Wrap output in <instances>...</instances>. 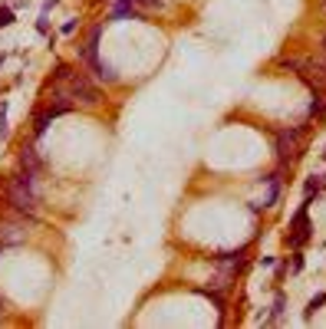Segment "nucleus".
<instances>
[{
	"mask_svg": "<svg viewBox=\"0 0 326 329\" xmlns=\"http://www.w3.org/2000/svg\"><path fill=\"white\" fill-rule=\"evenodd\" d=\"M20 164H24L26 172H33V174H36V172L43 168V158L36 155V148H30V145H24V148H20Z\"/></svg>",
	"mask_w": 326,
	"mask_h": 329,
	"instance_id": "nucleus-8",
	"label": "nucleus"
},
{
	"mask_svg": "<svg viewBox=\"0 0 326 329\" xmlns=\"http://www.w3.org/2000/svg\"><path fill=\"white\" fill-rule=\"evenodd\" d=\"M56 4H60V0H43V10H40V14H50V10H53Z\"/></svg>",
	"mask_w": 326,
	"mask_h": 329,
	"instance_id": "nucleus-20",
	"label": "nucleus"
},
{
	"mask_svg": "<svg viewBox=\"0 0 326 329\" xmlns=\"http://www.w3.org/2000/svg\"><path fill=\"white\" fill-rule=\"evenodd\" d=\"M10 24H14V10H10V7H0V30H7Z\"/></svg>",
	"mask_w": 326,
	"mask_h": 329,
	"instance_id": "nucleus-16",
	"label": "nucleus"
},
{
	"mask_svg": "<svg viewBox=\"0 0 326 329\" xmlns=\"http://www.w3.org/2000/svg\"><path fill=\"white\" fill-rule=\"evenodd\" d=\"M323 7H326V0H323Z\"/></svg>",
	"mask_w": 326,
	"mask_h": 329,
	"instance_id": "nucleus-25",
	"label": "nucleus"
},
{
	"mask_svg": "<svg viewBox=\"0 0 326 329\" xmlns=\"http://www.w3.org/2000/svg\"><path fill=\"white\" fill-rule=\"evenodd\" d=\"M26 237V230H24V224H14V220H4L0 224V244L7 247V244H20Z\"/></svg>",
	"mask_w": 326,
	"mask_h": 329,
	"instance_id": "nucleus-7",
	"label": "nucleus"
},
{
	"mask_svg": "<svg viewBox=\"0 0 326 329\" xmlns=\"http://www.w3.org/2000/svg\"><path fill=\"white\" fill-rule=\"evenodd\" d=\"M323 188H326V178H323Z\"/></svg>",
	"mask_w": 326,
	"mask_h": 329,
	"instance_id": "nucleus-23",
	"label": "nucleus"
},
{
	"mask_svg": "<svg viewBox=\"0 0 326 329\" xmlns=\"http://www.w3.org/2000/svg\"><path fill=\"white\" fill-rule=\"evenodd\" d=\"M320 50H323V56H326V36H323V43H320Z\"/></svg>",
	"mask_w": 326,
	"mask_h": 329,
	"instance_id": "nucleus-21",
	"label": "nucleus"
},
{
	"mask_svg": "<svg viewBox=\"0 0 326 329\" xmlns=\"http://www.w3.org/2000/svg\"><path fill=\"white\" fill-rule=\"evenodd\" d=\"M284 306H286V296H284V293H277V296H274V310H270V316H267L264 322H267V326H274V322L280 320V313H284Z\"/></svg>",
	"mask_w": 326,
	"mask_h": 329,
	"instance_id": "nucleus-11",
	"label": "nucleus"
},
{
	"mask_svg": "<svg viewBox=\"0 0 326 329\" xmlns=\"http://www.w3.org/2000/svg\"><path fill=\"white\" fill-rule=\"evenodd\" d=\"M310 237H313V228H310V220H306V208H300V211L290 218V234H286L284 240H286V247L296 250V247H303Z\"/></svg>",
	"mask_w": 326,
	"mask_h": 329,
	"instance_id": "nucleus-5",
	"label": "nucleus"
},
{
	"mask_svg": "<svg viewBox=\"0 0 326 329\" xmlns=\"http://www.w3.org/2000/svg\"><path fill=\"white\" fill-rule=\"evenodd\" d=\"M303 191H306V194H320V191H323V181H320L316 178V174H313V178H306V181H303Z\"/></svg>",
	"mask_w": 326,
	"mask_h": 329,
	"instance_id": "nucleus-14",
	"label": "nucleus"
},
{
	"mask_svg": "<svg viewBox=\"0 0 326 329\" xmlns=\"http://www.w3.org/2000/svg\"><path fill=\"white\" fill-rule=\"evenodd\" d=\"M0 254H4V244H0Z\"/></svg>",
	"mask_w": 326,
	"mask_h": 329,
	"instance_id": "nucleus-22",
	"label": "nucleus"
},
{
	"mask_svg": "<svg viewBox=\"0 0 326 329\" xmlns=\"http://www.w3.org/2000/svg\"><path fill=\"white\" fill-rule=\"evenodd\" d=\"M36 30H40V33H50V20H46V14H40V20H36Z\"/></svg>",
	"mask_w": 326,
	"mask_h": 329,
	"instance_id": "nucleus-18",
	"label": "nucleus"
},
{
	"mask_svg": "<svg viewBox=\"0 0 326 329\" xmlns=\"http://www.w3.org/2000/svg\"><path fill=\"white\" fill-rule=\"evenodd\" d=\"M99 36H102V26H92V30H89V40L80 46V60H82V63L99 60Z\"/></svg>",
	"mask_w": 326,
	"mask_h": 329,
	"instance_id": "nucleus-6",
	"label": "nucleus"
},
{
	"mask_svg": "<svg viewBox=\"0 0 326 329\" xmlns=\"http://www.w3.org/2000/svg\"><path fill=\"white\" fill-rule=\"evenodd\" d=\"M4 135H7V106L0 102V138H4Z\"/></svg>",
	"mask_w": 326,
	"mask_h": 329,
	"instance_id": "nucleus-17",
	"label": "nucleus"
},
{
	"mask_svg": "<svg viewBox=\"0 0 326 329\" xmlns=\"http://www.w3.org/2000/svg\"><path fill=\"white\" fill-rule=\"evenodd\" d=\"M66 96H72V99L86 102V106H96V102L102 99L99 86H92V82H89V76H86V72H72V79H70V89H66Z\"/></svg>",
	"mask_w": 326,
	"mask_h": 329,
	"instance_id": "nucleus-3",
	"label": "nucleus"
},
{
	"mask_svg": "<svg viewBox=\"0 0 326 329\" xmlns=\"http://www.w3.org/2000/svg\"><path fill=\"white\" fill-rule=\"evenodd\" d=\"M303 132H306V126H294V128H280L277 132V155H280L284 168L296 158V145H300Z\"/></svg>",
	"mask_w": 326,
	"mask_h": 329,
	"instance_id": "nucleus-2",
	"label": "nucleus"
},
{
	"mask_svg": "<svg viewBox=\"0 0 326 329\" xmlns=\"http://www.w3.org/2000/svg\"><path fill=\"white\" fill-rule=\"evenodd\" d=\"M70 109H72V106H70V102H63V99H56V102H50V106H43V109L33 116V135H36V138H43V135H46V128H50V122H53V118H60V116H66Z\"/></svg>",
	"mask_w": 326,
	"mask_h": 329,
	"instance_id": "nucleus-4",
	"label": "nucleus"
},
{
	"mask_svg": "<svg viewBox=\"0 0 326 329\" xmlns=\"http://www.w3.org/2000/svg\"><path fill=\"white\" fill-rule=\"evenodd\" d=\"M7 201L16 214L24 218H33L36 211V181H33V172H16L7 178Z\"/></svg>",
	"mask_w": 326,
	"mask_h": 329,
	"instance_id": "nucleus-1",
	"label": "nucleus"
},
{
	"mask_svg": "<svg viewBox=\"0 0 326 329\" xmlns=\"http://www.w3.org/2000/svg\"><path fill=\"white\" fill-rule=\"evenodd\" d=\"M303 270V254H300V247L294 250V257H290V274H300Z\"/></svg>",
	"mask_w": 326,
	"mask_h": 329,
	"instance_id": "nucleus-15",
	"label": "nucleus"
},
{
	"mask_svg": "<svg viewBox=\"0 0 326 329\" xmlns=\"http://www.w3.org/2000/svg\"><path fill=\"white\" fill-rule=\"evenodd\" d=\"M89 66H92V72L102 79V82H116V79H119V76H116V70H112L109 63H102V60H92Z\"/></svg>",
	"mask_w": 326,
	"mask_h": 329,
	"instance_id": "nucleus-9",
	"label": "nucleus"
},
{
	"mask_svg": "<svg viewBox=\"0 0 326 329\" xmlns=\"http://www.w3.org/2000/svg\"><path fill=\"white\" fill-rule=\"evenodd\" d=\"M0 63H4V56H0Z\"/></svg>",
	"mask_w": 326,
	"mask_h": 329,
	"instance_id": "nucleus-24",
	"label": "nucleus"
},
{
	"mask_svg": "<svg viewBox=\"0 0 326 329\" xmlns=\"http://www.w3.org/2000/svg\"><path fill=\"white\" fill-rule=\"evenodd\" d=\"M320 116H326V99L323 96H316V99L310 102V118H320Z\"/></svg>",
	"mask_w": 326,
	"mask_h": 329,
	"instance_id": "nucleus-13",
	"label": "nucleus"
},
{
	"mask_svg": "<svg viewBox=\"0 0 326 329\" xmlns=\"http://www.w3.org/2000/svg\"><path fill=\"white\" fill-rule=\"evenodd\" d=\"M320 306H326V293H316V296L306 303V310H303V322H310V320H313V313H316Z\"/></svg>",
	"mask_w": 326,
	"mask_h": 329,
	"instance_id": "nucleus-10",
	"label": "nucleus"
},
{
	"mask_svg": "<svg viewBox=\"0 0 326 329\" xmlns=\"http://www.w3.org/2000/svg\"><path fill=\"white\" fill-rule=\"evenodd\" d=\"M63 33H66V36H70V33H76V20H66V24H63Z\"/></svg>",
	"mask_w": 326,
	"mask_h": 329,
	"instance_id": "nucleus-19",
	"label": "nucleus"
},
{
	"mask_svg": "<svg viewBox=\"0 0 326 329\" xmlns=\"http://www.w3.org/2000/svg\"><path fill=\"white\" fill-rule=\"evenodd\" d=\"M70 79H72V66H70V63H56L53 82H70Z\"/></svg>",
	"mask_w": 326,
	"mask_h": 329,
	"instance_id": "nucleus-12",
	"label": "nucleus"
}]
</instances>
